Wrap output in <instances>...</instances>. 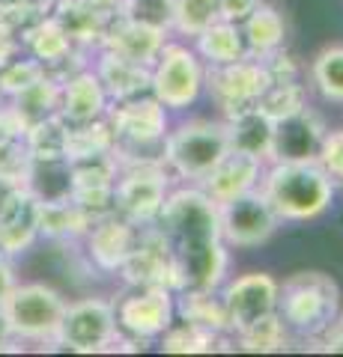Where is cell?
I'll list each match as a JSON object with an SVG mask.
<instances>
[{
  "label": "cell",
  "mask_w": 343,
  "mask_h": 357,
  "mask_svg": "<svg viewBox=\"0 0 343 357\" xmlns=\"http://www.w3.org/2000/svg\"><path fill=\"white\" fill-rule=\"evenodd\" d=\"M159 218L176 289H218L227 271V250L215 199L206 191H176L164 199Z\"/></svg>",
  "instance_id": "cell-1"
},
{
  "label": "cell",
  "mask_w": 343,
  "mask_h": 357,
  "mask_svg": "<svg viewBox=\"0 0 343 357\" xmlns=\"http://www.w3.org/2000/svg\"><path fill=\"white\" fill-rule=\"evenodd\" d=\"M265 199L286 220H311L331 206L335 182L316 158H281L263 185Z\"/></svg>",
  "instance_id": "cell-2"
},
{
  "label": "cell",
  "mask_w": 343,
  "mask_h": 357,
  "mask_svg": "<svg viewBox=\"0 0 343 357\" xmlns=\"http://www.w3.org/2000/svg\"><path fill=\"white\" fill-rule=\"evenodd\" d=\"M337 283L323 271L293 274L278 292L281 321L298 333H319L337 316Z\"/></svg>",
  "instance_id": "cell-3"
},
{
  "label": "cell",
  "mask_w": 343,
  "mask_h": 357,
  "mask_svg": "<svg viewBox=\"0 0 343 357\" xmlns=\"http://www.w3.org/2000/svg\"><path fill=\"white\" fill-rule=\"evenodd\" d=\"M230 152L227 122L191 119L164 140V161L185 178H203Z\"/></svg>",
  "instance_id": "cell-4"
},
{
  "label": "cell",
  "mask_w": 343,
  "mask_h": 357,
  "mask_svg": "<svg viewBox=\"0 0 343 357\" xmlns=\"http://www.w3.org/2000/svg\"><path fill=\"white\" fill-rule=\"evenodd\" d=\"M0 310L9 321L13 337L57 340L60 321L66 316V301L45 283H27L9 289Z\"/></svg>",
  "instance_id": "cell-5"
},
{
  "label": "cell",
  "mask_w": 343,
  "mask_h": 357,
  "mask_svg": "<svg viewBox=\"0 0 343 357\" xmlns=\"http://www.w3.org/2000/svg\"><path fill=\"white\" fill-rule=\"evenodd\" d=\"M221 238L233 248H260L278 227V211L263 191H248L218 206Z\"/></svg>",
  "instance_id": "cell-6"
},
{
  "label": "cell",
  "mask_w": 343,
  "mask_h": 357,
  "mask_svg": "<svg viewBox=\"0 0 343 357\" xmlns=\"http://www.w3.org/2000/svg\"><path fill=\"white\" fill-rule=\"evenodd\" d=\"M152 96L164 107L182 110L200 96L203 69L200 60L182 45H164L156 66H152Z\"/></svg>",
  "instance_id": "cell-7"
},
{
  "label": "cell",
  "mask_w": 343,
  "mask_h": 357,
  "mask_svg": "<svg viewBox=\"0 0 343 357\" xmlns=\"http://www.w3.org/2000/svg\"><path fill=\"white\" fill-rule=\"evenodd\" d=\"M117 337V310L110 301L87 298L66 307L57 340L72 351H102Z\"/></svg>",
  "instance_id": "cell-8"
},
{
  "label": "cell",
  "mask_w": 343,
  "mask_h": 357,
  "mask_svg": "<svg viewBox=\"0 0 343 357\" xmlns=\"http://www.w3.org/2000/svg\"><path fill=\"white\" fill-rule=\"evenodd\" d=\"M203 81L209 86V96L215 98V105L224 114H233L239 107L260 102V96L272 86V75L265 69V63H248L242 57L236 63L212 66Z\"/></svg>",
  "instance_id": "cell-9"
},
{
  "label": "cell",
  "mask_w": 343,
  "mask_h": 357,
  "mask_svg": "<svg viewBox=\"0 0 343 357\" xmlns=\"http://www.w3.org/2000/svg\"><path fill=\"white\" fill-rule=\"evenodd\" d=\"M164 191H168V178H164L161 167L138 161L114 185V208L131 223H149L152 218H159L164 199H168Z\"/></svg>",
  "instance_id": "cell-10"
},
{
  "label": "cell",
  "mask_w": 343,
  "mask_h": 357,
  "mask_svg": "<svg viewBox=\"0 0 343 357\" xmlns=\"http://www.w3.org/2000/svg\"><path fill=\"white\" fill-rule=\"evenodd\" d=\"M278 292L281 286L275 283V277L254 271L233 280L224 292V310H227V325L230 331H245L254 321H260L263 316L278 312Z\"/></svg>",
  "instance_id": "cell-11"
},
{
  "label": "cell",
  "mask_w": 343,
  "mask_h": 357,
  "mask_svg": "<svg viewBox=\"0 0 343 357\" xmlns=\"http://www.w3.org/2000/svg\"><path fill=\"white\" fill-rule=\"evenodd\" d=\"M39 208L42 199L27 185H15L6 194L0 203V253L15 256L30 248L39 236Z\"/></svg>",
  "instance_id": "cell-12"
},
{
  "label": "cell",
  "mask_w": 343,
  "mask_h": 357,
  "mask_svg": "<svg viewBox=\"0 0 343 357\" xmlns=\"http://www.w3.org/2000/svg\"><path fill=\"white\" fill-rule=\"evenodd\" d=\"M114 185H117V164L110 155L75 161L72 164V199L84 211H90L93 220L114 211Z\"/></svg>",
  "instance_id": "cell-13"
},
{
  "label": "cell",
  "mask_w": 343,
  "mask_h": 357,
  "mask_svg": "<svg viewBox=\"0 0 343 357\" xmlns=\"http://www.w3.org/2000/svg\"><path fill=\"white\" fill-rule=\"evenodd\" d=\"M110 128H114V137L129 140L135 146H147V143H156L164 137L168 131V107H164L156 96L152 98H123L114 114H110Z\"/></svg>",
  "instance_id": "cell-14"
},
{
  "label": "cell",
  "mask_w": 343,
  "mask_h": 357,
  "mask_svg": "<svg viewBox=\"0 0 343 357\" xmlns=\"http://www.w3.org/2000/svg\"><path fill=\"white\" fill-rule=\"evenodd\" d=\"M173 298L170 289H143V292L126 298L117 310V321L138 340L159 337L173 325Z\"/></svg>",
  "instance_id": "cell-15"
},
{
  "label": "cell",
  "mask_w": 343,
  "mask_h": 357,
  "mask_svg": "<svg viewBox=\"0 0 343 357\" xmlns=\"http://www.w3.org/2000/svg\"><path fill=\"white\" fill-rule=\"evenodd\" d=\"M119 271L129 283L143 289H176V271L161 232H147L140 241H135V250L129 253Z\"/></svg>",
  "instance_id": "cell-16"
},
{
  "label": "cell",
  "mask_w": 343,
  "mask_h": 357,
  "mask_svg": "<svg viewBox=\"0 0 343 357\" xmlns=\"http://www.w3.org/2000/svg\"><path fill=\"white\" fill-rule=\"evenodd\" d=\"M275 122L260 105L239 107L233 114H227V137L230 149L248 152L254 158H275Z\"/></svg>",
  "instance_id": "cell-17"
},
{
  "label": "cell",
  "mask_w": 343,
  "mask_h": 357,
  "mask_svg": "<svg viewBox=\"0 0 343 357\" xmlns=\"http://www.w3.org/2000/svg\"><path fill=\"white\" fill-rule=\"evenodd\" d=\"M260 170H263L260 158H254V155H248V152L230 149L224 158L203 176L209 199H215V203L221 206V203H227V199L254 191V182L260 178Z\"/></svg>",
  "instance_id": "cell-18"
},
{
  "label": "cell",
  "mask_w": 343,
  "mask_h": 357,
  "mask_svg": "<svg viewBox=\"0 0 343 357\" xmlns=\"http://www.w3.org/2000/svg\"><path fill=\"white\" fill-rule=\"evenodd\" d=\"M105 51L123 54L129 60L138 63H156L159 54L164 48V27L147 24V21H135V18H117V24H110L105 33Z\"/></svg>",
  "instance_id": "cell-19"
},
{
  "label": "cell",
  "mask_w": 343,
  "mask_h": 357,
  "mask_svg": "<svg viewBox=\"0 0 343 357\" xmlns=\"http://www.w3.org/2000/svg\"><path fill=\"white\" fill-rule=\"evenodd\" d=\"M135 232L131 220L126 218H96L90 229V256L102 271H119L126 265L129 253L135 250Z\"/></svg>",
  "instance_id": "cell-20"
},
{
  "label": "cell",
  "mask_w": 343,
  "mask_h": 357,
  "mask_svg": "<svg viewBox=\"0 0 343 357\" xmlns=\"http://www.w3.org/2000/svg\"><path fill=\"white\" fill-rule=\"evenodd\" d=\"M108 105V89L98 81L96 72H78L60 89V110L57 114L75 126V122H90L105 114Z\"/></svg>",
  "instance_id": "cell-21"
},
{
  "label": "cell",
  "mask_w": 343,
  "mask_h": 357,
  "mask_svg": "<svg viewBox=\"0 0 343 357\" xmlns=\"http://www.w3.org/2000/svg\"><path fill=\"white\" fill-rule=\"evenodd\" d=\"M96 75H98V81L105 84L108 93L117 96L119 102H123V98L140 96L143 89L152 84V66L149 63L129 60V57H123V54H114V51L102 54Z\"/></svg>",
  "instance_id": "cell-22"
},
{
  "label": "cell",
  "mask_w": 343,
  "mask_h": 357,
  "mask_svg": "<svg viewBox=\"0 0 343 357\" xmlns=\"http://www.w3.org/2000/svg\"><path fill=\"white\" fill-rule=\"evenodd\" d=\"M319 140H323L319 119L311 110H298L275 128V158H316Z\"/></svg>",
  "instance_id": "cell-23"
},
{
  "label": "cell",
  "mask_w": 343,
  "mask_h": 357,
  "mask_svg": "<svg viewBox=\"0 0 343 357\" xmlns=\"http://www.w3.org/2000/svg\"><path fill=\"white\" fill-rule=\"evenodd\" d=\"M72 36V42L96 45L105 39L110 27L108 9L98 6L96 0H57V15H54Z\"/></svg>",
  "instance_id": "cell-24"
},
{
  "label": "cell",
  "mask_w": 343,
  "mask_h": 357,
  "mask_svg": "<svg viewBox=\"0 0 343 357\" xmlns=\"http://www.w3.org/2000/svg\"><path fill=\"white\" fill-rule=\"evenodd\" d=\"M93 227V215L84 211L72 197L48 199L39 208V232L48 238H72Z\"/></svg>",
  "instance_id": "cell-25"
},
{
  "label": "cell",
  "mask_w": 343,
  "mask_h": 357,
  "mask_svg": "<svg viewBox=\"0 0 343 357\" xmlns=\"http://www.w3.org/2000/svg\"><path fill=\"white\" fill-rule=\"evenodd\" d=\"M114 140H117L114 128L102 116L90 122H75V126H69V134H66V161L75 164V161L108 155Z\"/></svg>",
  "instance_id": "cell-26"
},
{
  "label": "cell",
  "mask_w": 343,
  "mask_h": 357,
  "mask_svg": "<svg viewBox=\"0 0 343 357\" xmlns=\"http://www.w3.org/2000/svg\"><path fill=\"white\" fill-rule=\"evenodd\" d=\"M197 51L209 66H224L245 57V36L233 21H215L203 33H197Z\"/></svg>",
  "instance_id": "cell-27"
},
{
  "label": "cell",
  "mask_w": 343,
  "mask_h": 357,
  "mask_svg": "<svg viewBox=\"0 0 343 357\" xmlns=\"http://www.w3.org/2000/svg\"><path fill=\"white\" fill-rule=\"evenodd\" d=\"M66 134L69 122L60 114H51L45 119L33 122L24 131V146L33 161H63L66 158Z\"/></svg>",
  "instance_id": "cell-28"
},
{
  "label": "cell",
  "mask_w": 343,
  "mask_h": 357,
  "mask_svg": "<svg viewBox=\"0 0 343 357\" xmlns=\"http://www.w3.org/2000/svg\"><path fill=\"white\" fill-rule=\"evenodd\" d=\"M27 48L30 54L36 57L42 66H54V63H63L72 51V36L66 33V27L60 24L57 18H42L36 21L27 33Z\"/></svg>",
  "instance_id": "cell-29"
},
{
  "label": "cell",
  "mask_w": 343,
  "mask_h": 357,
  "mask_svg": "<svg viewBox=\"0 0 343 357\" xmlns=\"http://www.w3.org/2000/svg\"><path fill=\"white\" fill-rule=\"evenodd\" d=\"M182 301H180V312L188 325H197V328H206L212 333L221 331H230L227 325V310H224V301L212 298V289H182Z\"/></svg>",
  "instance_id": "cell-30"
},
{
  "label": "cell",
  "mask_w": 343,
  "mask_h": 357,
  "mask_svg": "<svg viewBox=\"0 0 343 357\" xmlns=\"http://www.w3.org/2000/svg\"><path fill=\"white\" fill-rule=\"evenodd\" d=\"M245 45L254 54H272L281 48V42L286 36V27H284V18L275 6H265L257 3V9L245 18Z\"/></svg>",
  "instance_id": "cell-31"
},
{
  "label": "cell",
  "mask_w": 343,
  "mask_h": 357,
  "mask_svg": "<svg viewBox=\"0 0 343 357\" xmlns=\"http://www.w3.org/2000/svg\"><path fill=\"white\" fill-rule=\"evenodd\" d=\"M57 107H60V86L54 84L48 75H42L33 86H27L24 93L15 96V110L21 114V119L27 122V128L33 122L57 114Z\"/></svg>",
  "instance_id": "cell-32"
},
{
  "label": "cell",
  "mask_w": 343,
  "mask_h": 357,
  "mask_svg": "<svg viewBox=\"0 0 343 357\" xmlns=\"http://www.w3.org/2000/svg\"><path fill=\"white\" fill-rule=\"evenodd\" d=\"M314 86L323 93L328 102L343 105V45H328L316 54V60L311 66Z\"/></svg>",
  "instance_id": "cell-33"
},
{
  "label": "cell",
  "mask_w": 343,
  "mask_h": 357,
  "mask_svg": "<svg viewBox=\"0 0 343 357\" xmlns=\"http://www.w3.org/2000/svg\"><path fill=\"white\" fill-rule=\"evenodd\" d=\"M218 21V0H173L170 27L185 36H197Z\"/></svg>",
  "instance_id": "cell-34"
},
{
  "label": "cell",
  "mask_w": 343,
  "mask_h": 357,
  "mask_svg": "<svg viewBox=\"0 0 343 357\" xmlns=\"http://www.w3.org/2000/svg\"><path fill=\"white\" fill-rule=\"evenodd\" d=\"M265 114H269L275 122H284L295 116L298 110H305V86L298 81H278L272 84L257 102Z\"/></svg>",
  "instance_id": "cell-35"
},
{
  "label": "cell",
  "mask_w": 343,
  "mask_h": 357,
  "mask_svg": "<svg viewBox=\"0 0 343 357\" xmlns=\"http://www.w3.org/2000/svg\"><path fill=\"white\" fill-rule=\"evenodd\" d=\"M286 340V325L281 321L278 312L263 316L260 321H254L245 331H239V345L245 351H278Z\"/></svg>",
  "instance_id": "cell-36"
},
{
  "label": "cell",
  "mask_w": 343,
  "mask_h": 357,
  "mask_svg": "<svg viewBox=\"0 0 343 357\" xmlns=\"http://www.w3.org/2000/svg\"><path fill=\"white\" fill-rule=\"evenodd\" d=\"M215 345V333L197 325H182V328H168L164 331V351L173 354H200V351H212Z\"/></svg>",
  "instance_id": "cell-37"
},
{
  "label": "cell",
  "mask_w": 343,
  "mask_h": 357,
  "mask_svg": "<svg viewBox=\"0 0 343 357\" xmlns=\"http://www.w3.org/2000/svg\"><path fill=\"white\" fill-rule=\"evenodd\" d=\"M42 75H45V66L39 60H9L6 66H0V93L15 98L18 93L36 84Z\"/></svg>",
  "instance_id": "cell-38"
},
{
  "label": "cell",
  "mask_w": 343,
  "mask_h": 357,
  "mask_svg": "<svg viewBox=\"0 0 343 357\" xmlns=\"http://www.w3.org/2000/svg\"><path fill=\"white\" fill-rule=\"evenodd\" d=\"M123 18H135V21H147L156 27H170V9L173 0H119Z\"/></svg>",
  "instance_id": "cell-39"
},
{
  "label": "cell",
  "mask_w": 343,
  "mask_h": 357,
  "mask_svg": "<svg viewBox=\"0 0 343 357\" xmlns=\"http://www.w3.org/2000/svg\"><path fill=\"white\" fill-rule=\"evenodd\" d=\"M316 161L323 164V170L331 176V182L343 185V128L323 134L319 149H316Z\"/></svg>",
  "instance_id": "cell-40"
},
{
  "label": "cell",
  "mask_w": 343,
  "mask_h": 357,
  "mask_svg": "<svg viewBox=\"0 0 343 357\" xmlns=\"http://www.w3.org/2000/svg\"><path fill=\"white\" fill-rule=\"evenodd\" d=\"M24 131H27V122L21 119V114L15 107L0 110V152H3L9 143H15V140L24 137Z\"/></svg>",
  "instance_id": "cell-41"
},
{
  "label": "cell",
  "mask_w": 343,
  "mask_h": 357,
  "mask_svg": "<svg viewBox=\"0 0 343 357\" xmlns=\"http://www.w3.org/2000/svg\"><path fill=\"white\" fill-rule=\"evenodd\" d=\"M257 3L260 0H218V18L239 24V21H245L257 9Z\"/></svg>",
  "instance_id": "cell-42"
},
{
  "label": "cell",
  "mask_w": 343,
  "mask_h": 357,
  "mask_svg": "<svg viewBox=\"0 0 343 357\" xmlns=\"http://www.w3.org/2000/svg\"><path fill=\"white\" fill-rule=\"evenodd\" d=\"M15 54V30L6 24V18L0 15V66H6Z\"/></svg>",
  "instance_id": "cell-43"
},
{
  "label": "cell",
  "mask_w": 343,
  "mask_h": 357,
  "mask_svg": "<svg viewBox=\"0 0 343 357\" xmlns=\"http://www.w3.org/2000/svg\"><path fill=\"white\" fill-rule=\"evenodd\" d=\"M13 271H9V265L0 259V304H3V298L9 295V289H13Z\"/></svg>",
  "instance_id": "cell-44"
},
{
  "label": "cell",
  "mask_w": 343,
  "mask_h": 357,
  "mask_svg": "<svg viewBox=\"0 0 343 357\" xmlns=\"http://www.w3.org/2000/svg\"><path fill=\"white\" fill-rule=\"evenodd\" d=\"M13 337V331H9V321H6V316H3V310H0V351L6 349V340Z\"/></svg>",
  "instance_id": "cell-45"
},
{
  "label": "cell",
  "mask_w": 343,
  "mask_h": 357,
  "mask_svg": "<svg viewBox=\"0 0 343 357\" xmlns=\"http://www.w3.org/2000/svg\"><path fill=\"white\" fill-rule=\"evenodd\" d=\"M13 188H15V185H9V182H3V178H0V203H3V199H6V194L13 191Z\"/></svg>",
  "instance_id": "cell-46"
},
{
  "label": "cell",
  "mask_w": 343,
  "mask_h": 357,
  "mask_svg": "<svg viewBox=\"0 0 343 357\" xmlns=\"http://www.w3.org/2000/svg\"><path fill=\"white\" fill-rule=\"evenodd\" d=\"M18 3H21V0H0V13H6V9H13Z\"/></svg>",
  "instance_id": "cell-47"
},
{
  "label": "cell",
  "mask_w": 343,
  "mask_h": 357,
  "mask_svg": "<svg viewBox=\"0 0 343 357\" xmlns=\"http://www.w3.org/2000/svg\"><path fill=\"white\" fill-rule=\"evenodd\" d=\"M340 325H343V316H340Z\"/></svg>",
  "instance_id": "cell-48"
}]
</instances>
